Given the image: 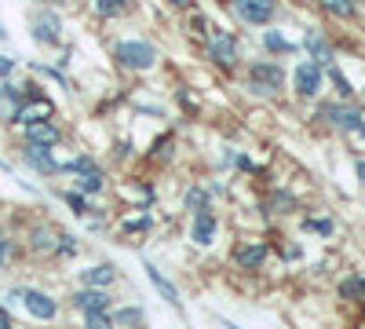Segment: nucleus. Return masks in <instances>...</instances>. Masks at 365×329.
<instances>
[{
    "mask_svg": "<svg viewBox=\"0 0 365 329\" xmlns=\"http://www.w3.org/2000/svg\"><path fill=\"white\" fill-rule=\"evenodd\" d=\"M19 110H22V99H19V88L4 84V88H0V113H4V117H15V121H19Z\"/></svg>",
    "mask_w": 365,
    "mask_h": 329,
    "instance_id": "nucleus-16",
    "label": "nucleus"
},
{
    "mask_svg": "<svg viewBox=\"0 0 365 329\" xmlns=\"http://www.w3.org/2000/svg\"><path fill=\"white\" fill-rule=\"evenodd\" d=\"M8 325H11V315H8V311H0V329H8Z\"/></svg>",
    "mask_w": 365,
    "mask_h": 329,
    "instance_id": "nucleus-31",
    "label": "nucleus"
},
{
    "mask_svg": "<svg viewBox=\"0 0 365 329\" xmlns=\"http://www.w3.org/2000/svg\"><path fill=\"white\" fill-rule=\"evenodd\" d=\"M263 260H267V249L263 246H249V249L237 253V267H259Z\"/></svg>",
    "mask_w": 365,
    "mask_h": 329,
    "instance_id": "nucleus-18",
    "label": "nucleus"
},
{
    "mask_svg": "<svg viewBox=\"0 0 365 329\" xmlns=\"http://www.w3.org/2000/svg\"><path fill=\"white\" fill-rule=\"evenodd\" d=\"M26 139L29 143H41V146H55L58 143V128L48 121H29L26 125Z\"/></svg>",
    "mask_w": 365,
    "mask_h": 329,
    "instance_id": "nucleus-9",
    "label": "nucleus"
},
{
    "mask_svg": "<svg viewBox=\"0 0 365 329\" xmlns=\"http://www.w3.org/2000/svg\"><path fill=\"white\" fill-rule=\"evenodd\" d=\"M125 227H128V231H143V227H150V216H146V220H128Z\"/></svg>",
    "mask_w": 365,
    "mask_h": 329,
    "instance_id": "nucleus-30",
    "label": "nucleus"
},
{
    "mask_svg": "<svg viewBox=\"0 0 365 329\" xmlns=\"http://www.w3.org/2000/svg\"><path fill=\"white\" fill-rule=\"evenodd\" d=\"M22 304H26V311L29 315H34V318H55V300H51V296L48 293H41V289H29V293H22Z\"/></svg>",
    "mask_w": 365,
    "mask_h": 329,
    "instance_id": "nucleus-6",
    "label": "nucleus"
},
{
    "mask_svg": "<svg viewBox=\"0 0 365 329\" xmlns=\"http://www.w3.org/2000/svg\"><path fill=\"white\" fill-rule=\"evenodd\" d=\"M307 227H314V231H322V234H329V231H332V223H329V220H311Z\"/></svg>",
    "mask_w": 365,
    "mask_h": 329,
    "instance_id": "nucleus-29",
    "label": "nucleus"
},
{
    "mask_svg": "<svg viewBox=\"0 0 365 329\" xmlns=\"http://www.w3.org/2000/svg\"><path fill=\"white\" fill-rule=\"evenodd\" d=\"M263 44H267L270 51H289V48H292V44H289L282 34H267V37H263Z\"/></svg>",
    "mask_w": 365,
    "mask_h": 329,
    "instance_id": "nucleus-23",
    "label": "nucleus"
},
{
    "mask_svg": "<svg viewBox=\"0 0 365 329\" xmlns=\"http://www.w3.org/2000/svg\"><path fill=\"white\" fill-rule=\"evenodd\" d=\"M8 256H11V242H8V238H0V267H4Z\"/></svg>",
    "mask_w": 365,
    "mask_h": 329,
    "instance_id": "nucleus-28",
    "label": "nucleus"
},
{
    "mask_svg": "<svg viewBox=\"0 0 365 329\" xmlns=\"http://www.w3.org/2000/svg\"><path fill=\"white\" fill-rule=\"evenodd\" d=\"M84 322H88L91 329H110V325H113V318L106 315V308H96V311H84Z\"/></svg>",
    "mask_w": 365,
    "mask_h": 329,
    "instance_id": "nucleus-20",
    "label": "nucleus"
},
{
    "mask_svg": "<svg viewBox=\"0 0 365 329\" xmlns=\"http://www.w3.org/2000/svg\"><path fill=\"white\" fill-rule=\"evenodd\" d=\"M66 201H70V208H73L77 216H84V213H88V208H84V198H81V194H66Z\"/></svg>",
    "mask_w": 365,
    "mask_h": 329,
    "instance_id": "nucleus-25",
    "label": "nucleus"
},
{
    "mask_svg": "<svg viewBox=\"0 0 365 329\" xmlns=\"http://www.w3.org/2000/svg\"><path fill=\"white\" fill-rule=\"evenodd\" d=\"M361 99H365V92H361Z\"/></svg>",
    "mask_w": 365,
    "mask_h": 329,
    "instance_id": "nucleus-34",
    "label": "nucleus"
},
{
    "mask_svg": "<svg viewBox=\"0 0 365 329\" xmlns=\"http://www.w3.org/2000/svg\"><path fill=\"white\" fill-rule=\"evenodd\" d=\"M34 41H41V44H58V22H55L51 15L34 19Z\"/></svg>",
    "mask_w": 365,
    "mask_h": 329,
    "instance_id": "nucleus-14",
    "label": "nucleus"
},
{
    "mask_svg": "<svg viewBox=\"0 0 365 329\" xmlns=\"http://www.w3.org/2000/svg\"><path fill=\"white\" fill-rule=\"evenodd\" d=\"M212 234H216V216H212L208 208H201L197 220H194V242L197 246H212Z\"/></svg>",
    "mask_w": 365,
    "mask_h": 329,
    "instance_id": "nucleus-13",
    "label": "nucleus"
},
{
    "mask_svg": "<svg viewBox=\"0 0 365 329\" xmlns=\"http://www.w3.org/2000/svg\"><path fill=\"white\" fill-rule=\"evenodd\" d=\"M139 322H143V311L139 308H125V311L113 315V325H139Z\"/></svg>",
    "mask_w": 365,
    "mask_h": 329,
    "instance_id": "nucleus-22",
    "label": "nucleus"
},
{
    "mask_svg": "<svg viewBox=\"0 0 365 329\" xmlns=\"http://www.w3.org/2000/svg\"><path fill=\"white\" fill-rule=\"evenodd\" d=\"M322 4H325L329 15H336V19H351V15H354V4H351V0H322Z\"/></svg>",
    "mask_w": 365,
    "mask_h": 329,
    "instance_id": "nucleus-19",
    "label": "nucleus"
},
{
    "mask_svg": "<svg viewBox=\"0 0 365 329\" xmlns=\"http://www.w3.org/2000/svg\"><path fill=\"white\" fill-rule=\"evenodd\" d=\"M187 201H190V205H194V208H197V213H201V208H205V205H208V198H205V194H201V191H190V198H187Z\"/></svg>",
    "mask_w": 365,
    "mask_h": 329,
    "instance_id": "nucleus-26",
    "label": "nucleus"
},
{
    "mask_svg": "<svg viewBox=\"0 0 365 329\" xmlns=\"http://www.w3.org/2000/svg\"><path fill=\"white\" fill-rule=\"evenodd\" d=\"M26 161L34 165V168H41V172H58V165H55V161H51V154H48V146H41V143H29Z\"/></svg>",
    "mask_w": 365,
    "mask_h": 329,
    "instance_id": "nucleus-15",
    "label": "nucleus"
},
{
    "mask_svg": "<svg viewBox=\"0 0 365 329\" xmlns=\"http://www.w3.org/2000/svg\"><path fill=\"white\" fill-rule=\"evenodd\" d=\"M113 278H117V271L110 263H99V267H88L84 271V285H110Z\"/></svg>",
    "mask_w": 365,
    "mask_h": 329,
    "instance_id": "nucleus-17",
    "label": "nucleus"
},
{
    "mask_svg": "<svg viewBox=\"0 0 365 329\" xmlns=\"http://www.w3.org/2000/svg\"><path fill=\"white\" fill-rule=\"evenodd\" d=\"M358 176H361V179H365V161H358Z\"/></svg>",
    "mask_w": 365,
    "mask_h": 329,
    "instance_id": "nucleus-33",
    "label": "nucleus"
},
{
    "mask_svg": "<svg viewBox=\"0 0 365 329\" xmlns=\"http://www.w3.org/2000/svg\"><path fill=\"white\" fill-rule=\"evenodd\" d=\"M318 88H322V66L314 63H299L296 66V92L303 96V99H311V96H318Z\"/></svg>",
    "mask_w": 365,
    "mask_h": 329,
    "instance_id": "nucleus-5",
    "label": "nucleus"
},
{
    "mask_svg": "<svg viewBox=\"0 0 365 329\" xmlns=\"http://www.w3.org/2000/svg\"><path fill=\"white\" fill-rule=\"evenodd\" d=\"M340 293H344V296H361V278H347V282L340 285Z\"/></svg>",
    "mask_w": 365,
    "mask_h": 329,
    "instance_id": "nucleus-24",
    "label": "nucleus"
},
{
    "mask_svg": "<svg viewBox=\"0 0 365 329\" xmlns=\"http://www.w3.org/2000/svg\"><path fill=\"white\" fill-rule=\"evenodd\" d=\"M15 70V59H4V55H0V77H8Z\"/></svg>",
    "mask_w": 365,
    "mask_h": 329,
    "instance_id": "nucleus-27",
    "label": "nucleus"
},
{
    "mask_svg": "<svg viewBox=\"0 0 365 329\" xmlns=\"http://www.w3.org/2000/svg\"><path fill=\"white\" fill-rule=\"evenodd\" d=\"M168 4H175V8H194V0H168Z\"/></svg>",
    "mask_w": 365,
    "mask_h": 329,
    "instance_id": "nucleus-32",
    "label": "nucleus"
},
{
    "mask_svg": "<svg viewBox=\"0 0 365 329\" xmlns=\"http://www.w3.org/2000/svg\"><path fill=\"white\" fill-rule=\"evenodd\" d=\"M208 55L216 59L223 70L237 66V41H234V34H227V29H212L208 34Z\"/></svg>",
    "mask_w": 365,
    "mask_h": 329,
    "instance_id": "nucleus-2",
    "label": "nucleus"
},
{
    "mask_svg": "<svg viewBox=\"0 0 365 329\" xmlns=\"http://www.w3.org/2000/svg\"><path fill=\"white\" fill-rule=\"evenodd\" d=\"M73 304H77L81 311H96V308H110V296L103 293V285H88L84 293L73 296Z\"/></svg>",
    "mask_w": 365,
    "mask_h": 329,
    "instance_id": "nucleus-8",
    "label": "nucleus"
},
{
    "mask_svg": "<svg viewBox=\"0 0 365 329\" xmlns=\"http://www.w3.org/2000/svg\"><path fill=\"white\" fill-rule=\"evenodd\" d=\"M234 11L252 26H267L274 15V0H234Z\"/></svg>",
    "mask_w": 365,
    "mask_h": 329,
    "instance_id": "nucleus-4",
    "label": "nucleus"
},
{
    "mask_svg": "<svg viewBox=\"0 0 365 329\" xmlns=\"http://www.w3.org/2000/svg\"><path fill=\"white\" fill-rule=\"evenodd\" d=\"M249 77H252V92H259V96L282 92V84H285V74L278 63H256Z\"/></svg>",
    "mask_w": 365,
    "mask_h": 329,
    "instance_id": "nucleus-3",
    "label": "nucleus"
},
{
    "mask_svg": "<svg viewBox=\"0 0 365 329\" xmlns=\"http://www.w3.org/2000/svg\"><path fill=\"white\" fill-rule=\"evenodd\" d=\"M91 4H96V11H99L103 19H113V15L125 11V0H91Z\"/></svg>",
    "mask_w": 365,
    "mask_h": 329,
    "instance_id": "nucleus-21",
    "label": "nucleus"
},
{
    "mask_svg": "<svg viewBox=\"0 0 365 329\" xmlns=\"http://www.w3.org/2000/svg\"><path fill=\"white\" fill-rule=\"evenodd\" d=\"M303 44H307V51L314 55V63H318V66H329V63H332V48H329V41L318 34V29H311V34L303 37Z\"/></svg>",
    "mask_w": 365,
    "mask_h": 329,
    "instance_id": "nucleus-10",
    "label": "nucleus"
},
{
    "mask_svg": "<svg viewBox=\"0 0 365 329\" xmlns=\"http://www.w3.org/2000/svg\"><path fill=\"white\" fill-rule=\"evenodd\" d=\"M117 63L128 66V70H150L158 63V51L146 41H120L117 44Z\"/></svg>",
    "mask_w": 365,
    "mask_h": 329,
    "instance_id": "nucleus-1",
    "label": "nucleus"
},
{
    "mask_svg": "<svg viewBox=\"0 0 365 329\" xmlns=\"http://www.w3.org/2000/svg\"><path fill=\"white\" fill-rule=\"evenodd\" d=\"M51 113H55L51 99H41V96H37V103H29V106L19 110V121H22V125H29V121H48Z\"/></svg>",
    "mask_w": 365,
    "mask_h": 329,
    "instance_id": "nucleus-11",
    "label": "nucleus"
},
{
    "mask_svg": "<svg viewBox=\"0 0 365 329\" xmlns=\"http://www.w3.org/2000/svg\"><path fill=\"white\" fill-rule=\"evenodd\" d=\"M143 267H146V278H150V285H154V289H158V293L165 296V304L179 308V293H175V285H172V282H168V278H165V275L158 271L154 263H143Z\"/></svg>",
    "mask_w": 365,
    "mask_h": 329,
    "instance_id": "nucleus-7",
    "label": "nucleus"
},
{
    "mask_svg": "<svg viewBox=\"0 0 365 329\" xmlns=\"http://www.w3.org/2000/svg\"><path fill=\"white\" fill-rule=\"evenodd\" d=\"M325 113L332 117V125H340V128H347V132H358V128H361V113L351 110V106H329Z\"/></svg>",
    "mask_w": 365,
    "mask_h": 329,
    "instance_id": "nucleus-12",
    "label": "nucleus"
}]
</instances>
